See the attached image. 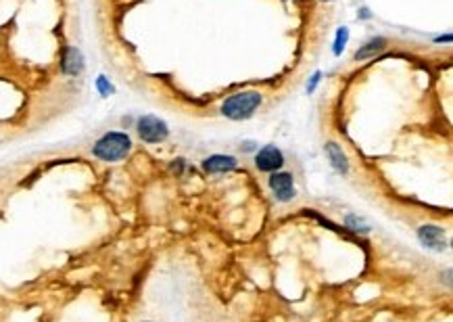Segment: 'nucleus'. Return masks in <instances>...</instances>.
Wrapping results in <instances>:
<instances>
[{
  "label": "nucleus",
  "mask_w": 453,
  "mask_h": 322,
  "mask_svg": "<svg viewBox=\"0 0 453 322\" xmlns=\"http://www.w3.org/2000/svg\"><path fill=\"white\" fill-rule=\"evenodd\" d=\"M132 138L126 132L120 130H111L107 134H103L94 145H92V155L99 161L105 163H117L124 161L130 153H132Z\"/></svg>",
  "instance_id": "f257e3e1"
},
{
  "label": "nucleus",
  "mask_w": 453,
  "mask_h": 322,
  "mask_svg": "<svg viewBox=\"0 0 453 322\" xmlns=\"http://www.w3.org/2000/svg\"><path fill=\"white\" fill-rule=\"evenodd\" d=\"M263 95L259 90H242L236 95H230L222 103V115L232 120V122H245L255 115V111L261 107Z\"/></svg>",
  "instance_id": "f03ea898"
},
{
  "label": "nucleus",
  "mask_w": 453,
  "mask_h": 322,
  "mask_svg": "<svg viewBox=\"0 0 453 322\" xmlns=\"http://www.w3.org/2000/svg\"><path fill=\"white\" fill-rule=\"evenodd\" d=\"M136 132H138V138L142 143H147V145H159V143L170 138V126H167V122L157 118V115H151V113L138 118Z\"/></svg>",
  "instance_id": "7ed1b4c3"
},
{
  "label": "nucleus",
  "mask_w": 453,
  "mask_h": 322,
  "mask_svg": "<svg viewBox=\"0 0 453 322\" xmlns=\"http://www.w3.org/2000/svg\"><path fill=\"white\" fill-rule=\"evenodd\" d=\"M267 186L274 195L276 201L280 203H288L297 197V188H295V176L290 172H272L267 178Z\"/></svg>",
  "instance_id": "20e7f679"
},
{
  "label": "nucleus",
  "mask_w": 453,
  "mask_h": 322,
  "mask_svg": "<svg viewBox=\"0 0 453 322\" xmlns=\"http://www.w3.org/2000/svg\"><path fill=\"white\" fill-rule=\"evenodd\" d=\"M286 163L284 159V153L280 151V147L276 145H265L257 151L255 155V168L259 172H265V174H272V172H278L282 170Z\"/></svg>",
  "instance_id": "39448f33"
},
{
  "label": "nucleus",
  "mask_w": 453,
  "mask_h": 322,
  "mask_svg": "<svg viewBox=\"0 0 453 322\" xmlns=\"http://www.w3.org/2000/svg\"><path fill=\"white\" fill-rule=\"evenodd\" d=\"M418 239L424 247L434 249V251H443L447 247V236H445V228L436 226V224H424L418 228Z\"/></svg>",
  "instance_id": "423d86ee"
},
{
  "label": "nucleus",
  "mask_w": 453,
  "mask_h": 322,
  "mask_svg": "<svg viewBox=\"0 0 453 322\" xmlns=\"http://www.w3.org/2000/svg\"><path fill=\"white\" fill-rule=\"evenodd\" d=\"M236 166H238V159L234 155H222V153L209 155L201 161V168L207 174H226V172L236 170Z\"/></svg>",
  "instance_id": "0eeeda50"
},
{
  "label": "nucleus",
  "mask_w": 453,
  "mask_h": 322,
  "mask_svg": "<svg viewBox=\"0 0 453 322\" xmlns=\"http://www.w3.org/2000/svg\"><path fill=\"white\" fill-rule=\"evenodd\" d=\"M84 55L78 47H67L61 57V72L65 76H80L84 72Z\"/></svg>",
  "instance_id": "6e6552de"
},
{
  "label": "nucleus",
  "mask_w": 453,
  "mask_h": 322,
  "mask_svg": "<svg viewBox=\"0 0 453 322\" xmlns=\"http://www.w3.org/2000/svg\"><path fill=\"white\" fill-rule=\"evenodd\" d=\"M324 151H326V157H328L330 166H332L340 176H347V174H349V159H347L343 147H340L338 143L330 140V143L324 145Z\"/></svg>",
  "instance_id": "1a4fd4ad"
},
{
  "label": "nucleus",
  "mask_w": 453,
  "mask_h": 322,
  "mask_svg": "<svg viewBox=\"0 0 453 322\" xmlns=\"http://www.w3.org/2000/svg\"><path fill=\"white\" fill-rule=\"evenodd\" d=\"M386 47H388V40H386L384 36H374V38H370L365 45H361V47L355 51V61L372 59V57L380 55Z\"/></svg>",
  "instance_id": "9d476101"
},
{
  "label": "nucleus",
  "mask_w": 453,
  "mask_h": 322,
  "mask_svg": "<svg viewBox=\"0 0 453 322\" xmlns=\"http://www.w3.org/2000/svg\"><path fill=\"white\" fill-rule=\"evenodd\" d=\"M347 42H349V28H338L336 30V36H334V47H332V53L338 57V55H343V51H345V47H347Z\"/></svg>",
  "instance_id": "9b49d317"
},
{
  "label": "nucleus",
  "mask_w": 453,
  "mask_h": 322,
  "mask_svg": "<svg viewBox=\"0 0 453 322\" xmlns=\"http://www.w3.org/2000/svg\"><path fill=\"white\" fill-rule=\"evenodd\" d=\"M94 86H97V90H99V95H101V97H111V95L115 92V86L109 82V78H107V76H99V78H97V82H94Z\"/></svg>",
  "instance_id": "f8f14e48"
},
{
  "label": "nucleus",
  "mask_w": 453,
  "mask_h": 322,
  "mask_svg": "<svg viewBox=\"0 0 453 322\" xmlns=\"http://www.w3.org/2000/svg\"><path fill=\"white\" fill-rule=\"evenodd\" d=\"M170 170H172V174H176V176H182V174H184V170H186V159H184V157H178V159H174V161H172V166H170Z\"/></svg>",
  "instance_id": "ddd939ff"
},
{
  "label": "nucleus",
  "mask_w": 453,
  "mask_h": 322,
  "mask_svg": "<svg viewBox=\"0 0 453 322\" xmlns=\"http://www.w3.org/2000/svg\"><path fill=\"white\" fill-rule=\"evenodd\" d=\"M320 80H322V72H315V74L311 76V80L307 82V95H313V92H315V88H318Z\"/></svg>",
  "instance_id": "4468645a"
},
{
  "label": "nucleus",
  "mask_w": 453,
  "mask_h": 322,
  "mask_svg": "<svg viewBox=\"0 0 453 322\" xmlns=\"http://www.w3.org/2000/svg\"><path fill=\"white\" fill-rule=\"evenodd\" d=\"M357 17H361V19H370V17H372V13H370L368 9H361V11L357 13Z\"/></svg>",
  "instance_id": "2eb2a0df"
},
{
  "label": "nucleus",
  "mask_w": 453,
  "mask_h": 322,
  "mask_svg": "<svg viewBox=\"0 0 453 322\" xmlns=\"http://www.w3.org/2000/svg\"><path fill=\"white\" fill-rule=\"evenodd\" d=\"M320 3H332V0H320Z\"/></svg>",
  "instance_id": "dca6fc26"
},
{
  "label": "nucleus",
  "mask_w": 453,
  "mask_h": 322,
  "mask_svg": "<svg viewBox=\"0 0 453 322\" xmlns=\"http://www.w3.org/2000/svg\"><path fill=\"white\" fill-rule=\"evenodd\" d=\"M145 322H153V320H145Z\"/></svg>",
  "instance_id": "f3484780"
}]
</instances>
